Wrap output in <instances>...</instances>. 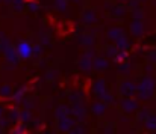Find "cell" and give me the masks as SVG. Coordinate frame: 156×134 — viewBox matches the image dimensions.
<instances>
[{
  "label": "cell",
  "mask_w": 156,
  "mask_h": 134,
  "mask_svg": "<svg viewBox=\"0 0 156 134\" xmlns=\"http://www.w3.org/2000/svg\"><path fill=\"white\" fill-rule=\"evenodd\" d=\"M30 53H32V48H30V45L27 44V42H20L18 44V54L21 56V57H29L30 56Z\"/></svg>",
  "instance_id": "1"
}]
</instances>
